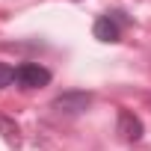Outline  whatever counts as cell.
Returning a JSON list of instances; mask_svg holds the SVG:
<instances>
[{"instance_id": "cell-1", "label": "cell", "mask_w": 151, "mask_h": 151, "mask_svg": "<svg viewBox=\"0 0 151 151\" xmlns=\"http://www.w3.org/2000/svg\"><path fill=\"white\" fill-rule=\"evenodd\" d=\"M89 104H92V95H89V92L71 89V92L56 95L50 107H53L56 113H62V116H80V113H86V110H89Z\"/></svg>"}, {"instance_id": "cell-2", "label": "cell", "mask_w": 151, "mask_h": 151, "mask_svg": "<svg viewBox=\"0 0 151 151\" xmlns=\"http://www.w3.org/2000/svg\"><path fill=\"white\" fill-rule=\"evenodd\" d=\"M15 80H18L21 89H42V86L50 83V71L36 65V62H24V65L15 68Z\"/></svg>"}, {"instance_id": "cell-3", "label": "cell", "mask_w": 151, "mask_h": 151, "mask_svg": "<svg viewBox=\"0 0 151 151\" xmlns=\"http://www.w3.org/2000/svg\"><path fill=\"white\" fill-rule=\"evenodd\" d=\"M119 136L124 142H139L142 139V122L130 110H119Z\"/></svg>"}, {"instance_id": "cell-4", "label": "cell", "mask_w": 151, "mask_h": 151, "mask_svg": "<svg viewBox=\"0 0 151 151\" xmlns=\"http://www.w3.org/2000/svg\"><path fill=\"white\" fill-rule=\"evenodd\" d=\"M92 33H95L98 42H119V21H116L113 15H104V18L95 21Z\"/></svg>"}, {"instance_id": "cell-5", "label": "cell", "mask_w": 151, "mask_h": 151, "mask_svg": "<svg viewBox=\"0 0 151 151\" xmlns=\"http://www.w3.org/2000/svg\"><path fill=\"white\" fill-rule=\"evenodd\" d=\"M0 136H3L9 145H21V127H18V122L15 119H9V116H3L0 113Z\"/></svg>"}, {"instance_id": "cell-6", "label": "cell", "mask_w": 151, "mask_h": 151, "mask_svg": "<svg viewBox=\"0 0 151 151\" xmlns=\"http://www.w3.org/2000/svg\"><path fill=\"white\" fill-rule=\"evenodd\" d=\"M12 80H15V68L6 65V62H0V89H6Z\"/></svg>"}]
</instances>
